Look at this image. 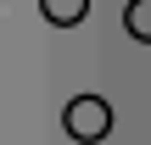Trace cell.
I'll return each instance as SVG.
<instances>
[{
    "label": "cell",
    "mask_w": 151,
    "mask_h": 145,
    "mask_svg": "<svg viewBox=\"0 0 151 145\" xmlns=\"http://www.w3.org/2000/svg\"><path fill=\"white\" fill-rule=\"evenodd\" d=\"M62 123H67V134L78 145H101L112 134V106H106V95H73L67 112H62Z\"/></svg>",
    "instance_id": "obj_1"
},
{
    "label": "cell",
    "mask_w": 151,
    "mask_h": 145,
    "mask_svg": "<svg viewBox=\"0 0 151 145\" xmlns=\"http://www.w3.org/2000/svg\"><path fill=\"white\" fill-rule=\"evenodd\" d=\"M39 11H45V22H56V28H78V22L90 17V0H39Z\"/></svg>",
    "instance_id": "obj_2"
},
{
    "label": "cell",
    "mask_w": 151,
    "mask_h": 145,
    "mask_svg": "<svg viewBox=\"0 0 151 145\" xmlns=\"http://www.w3.org/2000/svg\"><path fill=\"white\" fill-rule=\"evenodd\" d=\"M123 28H129V39L151 45V0H129L123 6Z\"/></svg>",
    "instance_id": "obj_3"
}]
</instances>
